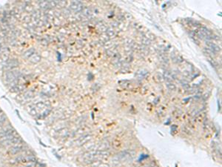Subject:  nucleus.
Instances as JSON below:
<instances>
[{
	"mask_svg": "<svg viewBox=\"0 0 222 167\" xmlns=\"http://www.w3.org/2000/svg\"><path fill=\"white\" fill-rule=\"evenodd\" d=\"M21 141V138L12 129H7L0 132V145L4 146H16Z\"/></svg>",
	"mask_w": 222,
	"mask_h": 167,
	"instance_id": "obj_1",
	"label": "nucleus"
},
{
	"mask_svg": "<svg viewBox=\"0 0 222 167\" xmlns=\"http://www.w3.org/2000/svg\"><path fill=\"white\" fill-rule=\"evenodd\" d=\"M22 149H23V146H22V145L18 144V145L13 146L9 150V153H10V154H12V155H14V154H16L19 152H20L22 150Z\"/></svg>",
	"mask_w": 222,
	"mask_h": 167,
	"instance_id": "obj_2",
	"label": "nucleus"
},
{
	"mask_svg": "<svg viewBox=\"0 0 222 167\" xmlns=\"http://www.w3.org/2000/svg\"><path fill=\"white\" fill-rule=\"evenodd\" d=\"M4 120H5V117H4V116L0 117V126H1V124L4 122Z\"/></svg>",
	"mask_w": 222,
	"mask_h": 167,
	"instance_id": "obj_3",
	"label": "nucleus"
}]
</instances>
